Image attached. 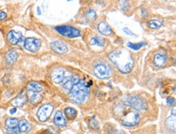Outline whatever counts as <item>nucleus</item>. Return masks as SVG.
<instances>
[{"mask_svg":"<svg viewBox=\"0 0 176 134\" xmlns=\"http://www.w3.org/2000/svg\"><path fill=\"white\" fill-rule=\"evenodd\" d=\"M51 49L58 54H65L68 51L67 45L60 41H55L51 43Z\"/></svg>","mask_w":176,"mask_h":134,"instance_id":"nucleus-11","label":"nucleus"},{"mask_svg":"<svg viewBox=\"0 0 176 134\" xmlns=\"http://www.w3.org/2000/svg\"><path fill=\"white\" fill-rule=\"evenodd\" d=\"M8 39L12 45H17L22 39V34L20 32L11 30L8 33Z\"/></svg>","mask_w":176,"mask_h":134,"instance_id":"nucleus-12","label":"nucleus"},{"mask_svg":"<svg viewBox=\"0 0 176 134\" xmlns=\"http://www.w3.org/2000/svg\"><path fill=\"white\" fill-rule=\"evenodd\" d=\"M28 96L29 99V102L32 104H38L42 101V96L38 93L28 91Z\"/></svg>","mask_w":176,"mask_h":134,"instance_id":"nucleus-20","label":"nucleus"},{"mask_svg":"<svg viewBox=\"0 0 176 134\" xmlns=\"http://www.w3.org/2000/svg\"><path fill=\"white\" fill-rule=\"evenodd\" d=\"M27 89H28V91L38 93V94H40L43 90L42 85L38 81H30L27 85Z\"/></svg>","mask_w":176,"mask_h":134,"instance_id":"nucleus-15","label":"nucleus"},{"mask_svg":"<svg viewBox=\"0 0 176 134\" xmlns=\"http://www.w3.org/2000/svg\"><path fill=\"white\" fill-rule=\"evenodd\" d=\"M7 17V14L4 12H0V20H4Z\"/></svg>","mask_w":176,"mask_h":134,"instance_id":"nucleus-32","label":"nucleus"},{"mask_svg":"<svg viewBox=\"0 0 176 134\" xmlns=\"http://www.w3.org/2000/svg\"><path fill=\"white\" fill-rule=\"evenodd\" d=\"M166 124L171 130H175V111H174L173 115L166 119Z\"/></svg>","mask_w":176,"mask_h":134,"instance_id":"nucleus-22","label":"nucleus"},{"mask_svg":"<svg viewBox=\"0 0 176 134\" xmlns=\"http://www.w3.org/2000/svg\"><path fill=\"white\" fill-rule=\"evenodd\" d=\"M120 110L122 111H120V113L116 115V116H118L121 114H123V116L121 117V123L123 125L127 127H133L136 126V124H138V123L141 120V116L137 112L130 111V110L127 111L125 107L123 106H120Z\"/></svg>","mask_w":176,"mask_h":134,"instance_id":"nucleus-3","label":"nucleus"},{"mask_svg":"<svg viewBox=\"0 0 176 134\" xmlns=\"http://www.w3.org/2000/svg\"><path fill=\"white\" fill-rule=\"evenodd\" d=\"M54 122H55V125L60 127V128H63V127H65L67 125V121H66L65 118L63 116V113L60 111H57L55 115Z\"/></svg>","mask_w":176,"mask_h":134,"instance_id":"nucleus-13","label":"nucleus"},{"mask_svg":"<svg viewBox=\"0 0 176 134\" xmlns=\"http://www.w3.org/2000/svg\"><path fill=\"white\" fill-rule=\"evenodd\" d=\"M109 58L111 62L116 66L118 71L123 73H128L133 69L134 60L128 51H118L111 52L109 55Z\"/></svg>","mask_w":176,"mask_h":134,"instance_id":"nucleus-1","label":"nucleus"},{"mask_svg":"<svg viewBox=\"0 0 176 134\" xmlns=\"http://www.w3.org/2000/svg\"><path fill=\"white\" fill-rule=\"evenodd\" d=\"M86 17L88 20H93L96 18V12L93 9H89L88 12H86Z\"/></svg>","mask_w":176,"mask_h":134,"instance_id":"nucleus-27","label":"nucleus"},{"mask_svg":"<svg viewBox=\"0 0 176 134\" xmlns=\"http://www.w3.org/2000/svg\"><path fill=\"white\" fill-rule=\"evenodd\" d=\"M27 102V99L25 96H18L12 101V104L15 106H24Z\"/></svg>","mask_w":176,"mask_h":134,"instance_id":"nucleus-21","label":"nucleus"},{"mask_svg":"<svg viewBox=\"0 0 176 134\" xmlns=\"http://www.w3.org/2000/svg\"><path fill=\"white\" fill-rule=\"evenodd\" d=\"M146 43L145 42H140V43H131V42H128V46L129 48L132 49L134 51H138L142 47V46H145Z\"/></svg>","mask_w":176,"mask_h":134,"instance_id":"nucleus-26","label":"nucleus"},{"mask_svg":"<svg viewBox=\"0 0 176 134\" xmlns=\"http://www.w3.org/2000/svg\"><path fill=\"white\" fill-rule=\"evenodd\" d=\"M18 54L16 51L15 50H11L8 52L7 55H6V61L8 64H12L17 60Z\"/></svg>","mask_w":176,"mask_h":134,"instance_id":"nucleus-19","label":"nucleus"},{"mask_svg":"<svg viewBox=\"0 0 176 134\" xmlns=\"http://www.w3.org/2000/svg\"><path fill=\"white\" fill-rule=\"evenodd\" d=\"M105 39L100 37H94L91 39L90 44L93 46H103L105 45Z\"/></svg>","mask_w":176,"mask_h":134,"instance_id":"nucleus-24","label":"nucleus"},{"mask_svg":"<svg viewBox=\"0 0 176 134\" xmlns=\"http://www.w3.org/2000/svg\"><path fill=\"white\" fill-rule=\"evenodd\" d=\"M53 106L51 104H45L41 106L38 110L37 116H38V119L42 122L46 121L50 118V115L53 111Z\"/></svg>","mask_w":176,"mask_h":134,"instance_id":"nucleus-8","label":"nucleus"},{"mask_svg":"<svg viewBox=\"0 0 176 134\" xmlns=\"http://www.w3.org/2000/svg\"><path fill=\"white\" fill-rule=\"evenodd\" d=\"M141 11H142V15H143V16L144 18L147 17L148 16V14H147V11L144 10V8H141Z\"/></svg>","mask_w":176,"mask_h":134,"instance_id":"nucleus-34","label":"nucleus"},{"mask_svg":"<svg viewBox=\"0 0 176 134\" xmlns=\"http://www.w3.org/2000/svg\"><path fill=\"white\" fill-rule=\"evenodd\" d=\"M89 127H90L91 129H99V124H98V122L96 120L95 117L93 116L92 119H90V121H89Z\"/></svg>","mask_w":176,"mask_h":134,"instance_id":"nucleus-28","label":"nucleus"},{"mask_svg":"<svg viewBox=\"0 0 176 134\" xmlns=\"http://www.w3.org/2000/svg\"><path fill=\"white\" fill-rule=\"evenodd\" d=\"M55 30L61 35L68 37V38H76L81 36V31L77 28H74L72 26L69 25H61L57 26Z\"/></svg>","mask_w":176,"mask_h":134,"instance_id":"nucleus-6","label":"nucleus"},{"mask_svg":"<svg viewBox=\"0 0 176 134\" xmlns=\"http://www.w3.org/2000/svg\"><path fill=\"white\" fill-rule=\"evenodd\" d=\"M41 41L35 38H26L24 43V47L25 50L30 52H37L41 47Z\"/></svg>","mask_w":176,"mask_h":134,"instance_id":"nucleus-9","label":"nucleus"},{"mask_svg":"<svg viewBox=\"0 0 176 134\" xmlns=\"http://www.w3.org/2000/svg\"><path fill=\"white\" fill-rule=\"evenodd\" d=\"M15 112H16V108L11 109V111H10V113H11V114H12V115L15 114Z\"/></svg>","mask_w":176,"mask_h":134,"instance_id":"nucleus-35","label":"nucleus"},{"mask_svg":"<svg viewBox=\"0 0 176 134\" xmlns=\"http://www.w3.org/2000/svg\"><path fill=\"white\" fill-rule=\"evenodd\" d=\"M94 74L101 79L108 78L112 75V69L109 65L100 63L95 66L94 68Z\"/></svg>","mask_w":176,"mask_h":134,"instance_id":"nucleus-7","label":"nucleus"},{"mask_svg":"<svg viewBox=\"0 0 176 134\" xmlns=\"http://www.w3.org/2000/svg\"><path fill=\"white\" fill-rule=\"evenodd\" d=\"M163 24V21L161 20H159V19H154V20H150L148 22V26L150 28H154V29H156V28H160Z\"/></svg>","mask_w":176,"mask_h":134,"instance_id":"nucleus-23","label":"nucleus"},{"mask_svg":"<svg viewBox=\"0 0 176 134\" xmlns=\"http://www.w3.org/2000/svg\"><path fill=\"white\" fill-rule=\"evenodd\" d=\"M38 12H39V14L41 13V10H40V8H38Z\"/></svg>","mask_w":176,"mask_h":134,"instance_id":"nucleus-36","label":"nucleus"},{"mask_svg":"<svg viewBox=\"0 0 176 134\" xmlns=\"http://www.w3.org/2000/svg\"><path fill=\"white\" fill-rule=\"evenodd\" d=\"M65 111L66 116L68 117L69 119H75L76 115H77V112L75 111V109L72 108V107H67V108L64 110Z\"/></svg>","mask_w":176,"mask_h":134,"instance_id":"nucleus-25","label":"nucleus"},{"mask_svg":"<svg viewBox=\"0 0 176 134\" xmlns=\"http://www.w3.org/2000/svg\"><path fill=\"white\" fill-rule=\"evenodd\" d=\"M109 134H125L122 131H118V130H115V131L111 132Z\"/></svg>","mask_w":176,"mask_h":134,"instance_id":"nucleus-33","label":"nucleus"},{"mask_svg":"<svg viewBox=\"0 0 176 134\" xmlns=\"http://www.w3.org/2000/svg\"><path fill=\"white\" fill-rule=\"evenodd\" d=\"M166 102H167V104H168V105H170V106H172V105H174V102H175V100H174V98L169 97V98H167V99H166Z\"/></svg>","mask_w":176,"mask_h":134,"instance_id":"nucleus-30","label":"nucleus"},{"mask_svg":"<svg viewBox=\"0 0 176 134\" xmlns=\"http://www.w3.org/2000/svg\"><path fill=\"white\" fill-rule=\"evenodd\" d=\"M19 120L16 118H8L5 120V126L7 132L10 134H20L18 129Z\"/></svg>","mask_w":176,"mask_h":134,"instance_id":"nucleus-10","label":"nucleus"},{"mask_svg":"<svg viewBox=\"0 0 176 134\" xmlns=\"http://www.w3.org/2000/svg\"><path fill=\"white\" fill-rule=\"evenodd\" d=\"M123 102L125 106H128L137 111H143L147 109V104L141 97L127 95L123 98Z\"/></svg>","mask_w":176,"mask_h":134,"instance_id":"nucleus-4","label":"nucleus"},{"mask_svg":"<svg viewBox=\"0 0 176 134\" xmlns=\"http://www.w3.org/2000/svg\"><path fill=\"white\" fill-rule=\"evenodd\" d=\"M31 124L26 119H21L18 124V129L20 133H25L31 130Z\"/></svg>","mask_w":176,"mask_h":134,"instance_id":"nucleus-18","label":"nucleus"},{"mask_svg":"<svg viewBox=\"0 0 176 134\" xmlns=\"http://www.w3.org/2000/svg\"><path fill=\"white\" fill-rule=\"evenodd\" d=\"M123 31H124V32H125V33H127V34H128V35H131V36L134 35V33H132V32H131V30H129V29L128 28H123Z\"/></svg>","mask_w":176,"mask_h":134,"instance_id":"nucleus-31","label":"nucleus"},{"mask_svg":"<svg viewBox=\"0 0 176 134\" xmlns=\"http://www.w3.org/2000/svg\"><path fill=\"white\" fill-rule=\"evenodd\" d=\"M98 28L99 32H100L101 34H103V35L106 36H109L111 35V33H112V29L111 28V27L109 26V25L105 21H102V22H101V23L98 24Z\"/></svg>","mask_w":176,"mask_h":134,"instance_id":"nucleus-16","label":"nucleus"},{"mask_svg":"<svg viewBox=\"0 0 176 134\" xmlns=\"http://www.w3.org/2000/svg\"><path fill=\"white\" fill-rule=\"evenodd\" d=\"M79 81H80V78H79L78 76H76V75H71L70 79L63 84V89H66V90L70 91L73 86L76 85L77 83H79Z\"/></svg>","mask_w":176,"mask_h":134,"instance_id":"nucleus-14","label":"nucleus"},{"mask_svg":"<svg viewBox=\"0 0 176 134\" xmlns=\"http://www.w3.org/2000/svg\"><path fill=\"white\" fill-rule=\"evenodd\" d=\"M166 56L162 55V54H157L154 56V65L158 67V68H161L163 67L166 63Z\"/></svg>","mask_w":176,"mask_h":134,"instance_id":"nucleus-17","label":"nucleus"},{"mask_svg":"<svg viewBox=\"0 0 176 134\" xmlns=\"http://www.w3.org/2000/svg\"><path fill=\"white\" fill-rule=\"evenodd\" d=\"M120 8L123 9V11H128L129 8V4L128 2L127 1H123L120 3Z\"/></svg>","mask_w":176,"mask_h":134,"instance_id":"nucleus-29","label":"nucleus"},{"mask_svg":"<svg viewBox=\"0 0 176 134\" xmlns=\"http://www.w3.org/2000/svg\"><path fill=\"white\" fill-rule=\"evenodd\" d=\"M72 74L70 72L65 71L63 69H55L51 72V80L56 85H60V84H64L67 81H68Z\"/></svg>","mask_w":176,"mask_h":134,"instance_id":"nucleus-5","label":"nucleus"},{"mask_svg":"<svg viewBox=\"0 0 176 134\" xmlns=\"http://www.w3.org/2000/svg\"><path fill=\"white\" fill-rule=\"evenodd\" d=\"M88 94V88L87 85L85 83L84 80L79 81V83L73 86L69 91L70 99L74 102L81 104L85 102L86 97Z\"/></svg>","mask_w":176,"mask_h":134,"instance_id":"nucleus-2","label":"nucleus"}]
</instances>
